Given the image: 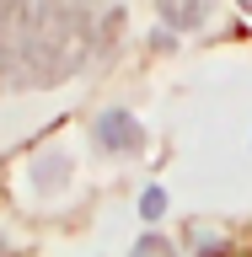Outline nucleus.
<instances>
[{
  "mask_svg": "<svg viewBox=\"0 0 252 257\" xmlns=\"http://www.w3.org/2000/svg\"><path fill=\"white\" fill-rule=\"evenodd\" d=\"M134 257H177V252L166 236H145V241H134Z\"/></svg>",
  "mask_w": 252,
  "mask_h": 257,
  "instance_id": "obj_3",
  "label": "nucleus"
},
{
  "mask_svg": "<svg viewBox=\"0 0 252 257\" xmlns=\"http://www.w3.org/2000/svg\"><path fill=\"white\" fill-rule=\"evenodd\" d=\"M199 6H161V22H172V27H193V22H199Z\"/></svg>",
  "mask_w": 252,
  "mask_h": 257,
  "instance_id": "obj_2",
  "label": "nucleus"
},
{
  "mask_svg": "<svg viewBox=\"0 0 252 257\" xmlns=\"http://www.w3.org/2000/svg\"><path fill=\"white\" fill-rule=\"evenodd\" d=\"M97 140L108 145V150H140V123H134L129 112H102Z\"/></svg>",
  "mask_w": 252,
  "mask_h": 257,
  "instance_id": "obj_1",
  "label": "nucleus"
},
{
  "mask_svg": "<svg viewBox=\"0 0 252 257\" xmlns=\"http://www.w3.org/2000/svg\"><path fill=\"white\" fill-rule=\"evenodd\" d=\"M145 214H161V209H166V193H161V188H150V193H145Z\"/></svg>",
  "mask_w": 252,
  "mask_h": 257,
  "instance_id": "obj_4",
  "label": "nucleus"
}]
</instances>
